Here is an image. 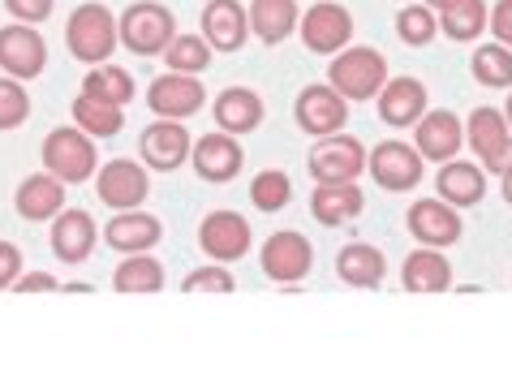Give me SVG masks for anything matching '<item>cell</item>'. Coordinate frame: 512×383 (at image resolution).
Instances as JSON below:
<instances>
[{
	"label": "cell",
	"mask_w": 512,
	"mask_h": 383,
	"mask_svg": "<svg viewBox=\"0 0 512 383\" xmlns=\"http://www.w3.org/2000/svg\"><path fill=\"white\" fill-rule=\"evenodd\" d=\"M211 112H216V125L229 134H250L263 125V95L250 91V87H229L220 91V99L211 104Z\"/></svg>",
	"instance_id": "25"
},
{
	"label": "cell",
	"mask_w": 512,
	"mask_h": 383,
	"mask_svg": "<svg viewBox=\"0 0 512 383\" xmlns=\"http://www.w3.org/2000/svg\"><path fill=\"white\" fill-rule=\"evenodd\" d=\"M504 117H508V125H512V95H508V108H504Z\"/></svg>",
	"instance_id": "46"
},
{
	"label": "cell",
	"mask_w": 512,
	"mask_h": 383,
	"mask_svg": "<svg viewBox=\"0 0 512 383\" xmlns=\"http://www.w3.org/2000/svg\"><path fill=\"white\" fill-rule=\"evenodd\" d=\"M117 26H121V44L138 56H164V48L177 39V18L160 0H134L117 18Z\"/></svg>",
	"instance_id": "1"
},
{
	"label": "cell",
	"mask_w": 512,
	"mask_h": 383,
	"mask_svg": "<svg viewBox=\"0 0 512 383\" xmlns=\"http://www.w3.org/2000/svg\"><path fill=\"white\" fill-rule=\"evenodd\" d=\"M297 31H302V44L310 52H340L353 39V18L345 5H336V0H319V5L306 9V18L297 22Z\"/></svg>",
	"instance_id": "12"
},
{
	"label": "cell",
	"mask_w": 512,
	"mask_h": 383,
	"mask_svg": "<svg viewBox=\"0 0 512 383\" xmlns=\"http://www.w3.org/2000/svg\"><path fill=\"white\" fill-rule=\"evenodd\" d=\"M297 125L315 138H327V134H340V125L349 121V99L340 95L332 82L327 87H306L297 95Z\"/></svg>",
	"instance_id": "14"
},
{
	"label": "cell",
	"mask_w": 512,
	"mask_h": 383,
	"mask_svg": "<svg viewBox=\"0 0 512 383\" xmlns=\"http://www.w3.org/2000/svg\"><path fill=\"white\" fill-rule=\"evenodd\" d=\"M327 82H332L345 99H353V104L379 99L383 82H388V61H383V52H375V48H349V52L332 56Z\"/></svg>",
	"instance_id": "3"
},
{
	"label": "cell",
	"mask_w": 512,
	"mask_h": 383,
	"mask_svg": "<svg viewBox=\"0 0 512 383\" xmlns=\"http://www.w3.org/2000/svg\"><path fill=\"white\" fill-rule=\"evenodd\" d=\"M31 117V95H26L22 78H0V130H18Z\"/></svg>",
	"instance_id": "38"
},
{
	"label": "cell",
	"mask_w": 512,
	"mask_h": 383,
	"mask_svg": "<svg viewBox=\"0 0 512 383\" xmlns=\"http://www.w3.org/2000/svg\"><path fill=\"white\" fill-rule=\"evenodd\" d=\"M362 207H366V198L353 181H319L315 194H310V211H315V220L327 224V229L362 216Z\"/></svg>",
	"instance_id": "24"
},
{
	"label": "cell",
	"mask_w": 512,
	"mask_h": 383,
	"mask_svg": "<svg viewBox=\"0 0 512 383\" xmlns=\"http://www.w3.org/2000/svg\"><path fill=\"white\" fill-rule=\"evenodd\" d=\"M194 160V173L203 181H233L241 173V164H246V151H241V143L229 134V130H216V134H203L190 151Z\"/></svg>",
	"instance_id": "17"
},
{
	"label": "cell",
	"mask_w": 512,
	"mask_h": 383,
	"mask_svg": "<svg viewBox=\"0 0 512 383\" xmlns=\"http://www.w3.org/2000/svg\"><path fill=\"white\" fill-rule=\"evenodd\" d=\"M95 220L82 207H61L52 216V250L61 263H87L95 250Z\"/></svg>",
	"instance_id": "18"
},
{
	"label": "cell",
	"mask_w": 512,
	"mask_h": 383,
	"mask_svg": "<svg viewBox=\"0 0 512 383\" xmlns=\"http://www.w3.org/2000/svg\"><path fill=\"white\" fill-rule=\"evenodd\" d=\"M474 78L482 87H495V91L512 87V48H504L500 39H495V44H482L474 52Z\"/></svg>",
	"instance_id": "34"
},
{
	"label": "cell",
	"mask_w": 512,
	"mask_h": 383,
	"mask_svg": "<svg viewBox=\"0 0 512 383\" xmlns=\"http://www.w3.org/2000/svg\"><path fill=\"white\" fill-rule=\"evenodd\" d=\"M409 233H414L422 246H435V250H444V246H457L461 241V216H457V207L444 203V198H418L414 207H409Z\"/></svg>",
	"instance_id": "16"
},
{
	"label": "cell",
	"mask_w": 512,
	"mask_h": 383,
	"mask_svg": "<svg viewBox=\"0 0 512 383\" xmlns=\"http://www.w3.org/2000/svg\"><path fill=\"white\" fill-rule=\"evenodd\" d=\"M302 13H297V0H250V31L263 39V44H284Z\"/></svg>",
	"instance_id": "28"
},
{
	"label": "cell",
	"mask_w": 512,
	"mask_h": 383,
	"mask_svg": "<svg viewBox=\"0 0 512 383\" xmlns=\"http://www.w3.org/2000/svg\"><path fill=\"white\" fill-rule=\"evenodd\" d=\"M48 65V44L31 22L0 26V69L13 78H39Z\"/></svg>",
	"instance_id": "10"
},
{
	"label": "cell",
	"mask_w": 512,
	"mask_h": 383,
	"mask_svg": "<svg viewBox=\"0 0 512 383\" xmlns=\"http://www.w3.org/2000/svg\"><path fill=\"white\" fill-rule=\"evenodd\" d=\"M112 289L117 293H160L164 289V263L151 259V250L125 254L121 267L112 272Z\"/></svg>",
	"instance_id": "30"
},
{
	"label": "cell",
	"mask_w": 512,
	"mask_h": 383,
	"mask_svg": "<svg viewBox=\"0 0 512 383\" xmlns=\"http://www.w3.org/2000/svg\"><path fill=\"white\" fill-rule=\"evenodd\" d=\"M95 138L82 125H61L44 138V168L52 177H61L65 186H78L95 173Z\"/></svg>",
	"instance_id": "4"
},
{
	"label": "cell",
	"mask_w": 512,
	"mask_h": 383,
	"mask_svg": "<svg viewBox=\"0 0 512 383\" xmlns=\"http://www.w3.org/2000/svg\"><path fill=\"white\" fill-rule=\"evenodd\" d=\"M426 112V87L418 78H388L379 91V117L392 130H409Z\"/></svg>",
	"instance_id": "22"
},
{
	"label": "cell",
	"mask_w": 512,
	"mask_h": 383,
	"mask_svg": "<svg viewBox=\"0 0 512 383\" xmlns=\"http://www.w3.org/2000/svg\"><path fill=\"white\" fill-rule=\"evenodd\" d=\"M5 9L13 13L18 22H44V18H52V0H5Z\"/></svg>",
	"instance_id": "41"
},
{
	"label": "cell",
	"mask_w": 512,
	"mask_h": 383,
	"mask_svg": "<svg viewBox=\"0 0 512 383\" xmlns=\"http://www.w3.org/2000/svg\"><path fill=\"white\" fill-rule=\"evenodd\" d=\"M435 190L452 207H478L487 198V168H478L469 160H448V164H439Z\"/></svg>",
	"instance_id": "23"
},
{
	"label": "cell",
	"mask_w": 512,
	"mask_h": 383,
	"mask_svg": "<svg viewBox=\"0 0 512 383\" xmlns=\"http://www.w3.org/2000/svg\"><path fill=\"white\" fill-rule=\"evenodd\" d=\"M65 39H69V52H74L78 61L104 65L121 44V26L104 5L91 0V5L74 9V18H69V26H65Z\"/></svg>",
	"instance_id": "2"
},
{
	"label": "cell",
	"mask_w": 512,
	"mask_h": 383,
	"mask_svg": "<svg viewBox=\"0 0 512 383\" xmlns=\"http://www.w3.org/2000/svg\"><path fill=\"white\" fill-rule=\"evenodd\" d=\"M190 151H194V143H190L186 125L168 121V117L151 121L138 138V155L147 160V168H155V173H173V168H181L190 160Z\"/></svg>",
	"instance_id": "13"
},
{
	"label": "cell",
	"mask_w": 512,
	"mask_h": 383,
	"mask_svg": "<svg viewBox=\"0 0 512 383\" xmlns=\"http://www.w3.org/2000/svg\"><path fill=\"white\" fill-rule=\"evenodd\" d=\"M504 203L512 207V168H508V173H504Z\"/></svg>",
	"instance_id": "44"
},
{
	"label": "cell",
	"mask_w": 512,
	"mask_h": 383,
	"mask_svg": "<svg viewBox=\"0 0 512 383\" xmlns=\"http://www.w3.org/2000/svg\"><path fill=\"white\" fill-rule=\"evenodd\" d=\"M426 5H431V9H439V13H444V9H452V5H457V0H426Z\"/></svg>",
	"instance_id": "45"
},
{
	"label": "cell",
	"mask_w": 512,
	"mask_h": 383,
	"mask_svg": "<svg viewBox=\"0 0 512 383\" xmlns=\"http://www.w3.org/2000/svg\"><path fill=\"white\" fill-rule=\"evenodd\" d=\"M61 285H56V276L48 272H31V276H18V285H13V293H56Z\"/></svg>",
	"instance_id": "43"
},
{
	"label": "cell",
	"mask_w": 512,
	"mask_h": 383,
	"mask_svg": "<svg viewBox=\"0 0 512 383\" xmlns=\"http://www.w3.org/2000/svg\"><path fill=\"white\" fill-rule=\"evenodd\" d=\"M491 31H495V39H500L504 48H512V0H495V9H491Z\"/></svg>",
	"instance_id": "42"
},
{
	"label": "cell",
	"mask_w": 512,
	"mask_h": 383,
	"mask_svg": "<svg viewBox=\"0 0 512 383\" xmlns=\"http://www.w3.org/2000/svg\"><path fill=\"white\" fill-rule=\"evenodd\" d=\"M181 289H186V293H233L237 280L229 272V263H211V267H198V272H190L186 280H181Z\"/></svg>",
	"instance_id": "39"
},
{
	"label": "cell",
	"mask_w": 512,
	"mask_h": 383,
	"mask_svg": "<svg viewBox=\"0 0 512 383\" xmlns=\"http://www.w3.org/2000/svg\"><path fill=\"white\" fill-rule=\"evenodd\" d=\"M147 104H151L155 117L186 121V117H194V112H203L207 91H203V82H198L194 74H177V69H168V74H160L147 87Z\"/></svg>",
	"instance_id": "8"
},
{
	"label": "cell",
	"mask_w": 512,
	"mask_h": 383,
	"mask_svg": "<svg viewBox=\"0 0 512 383\" xmlns=\"http://www.w3.org/2000/svg\"><path fill=\"white\" fill-rule=\"evenodd\" d=\"M250 241H254L250 224H246V216H237V211H211V216H203V224H198V246H203L211 263L246 259Z\"/></svg>",
	"instance_id": "9"
},
{
	"label": "cell",
	"mask_w": 512,
	"mask_h": 383,
	"mask_svg": "<svg viewBox=\"0 0 512 383\" xmlns=\"http://www.w3.org/2000/svg\"><path fill=\"white\" fill-rule=\"evenodd\" d=\"M250 198H254V207L259 211H284L289 207V198H293V181H289V173H280V168H263L259 177L250 181Z\"/></svg>",
	"instance_id": "36"
},
{
	"label": "cell",
	"mask_w": 512,
	"mask_h": 383,
	"mask_svg": "<svg viewBox=\"0 0 512 383\" xmlns=\"http://www.w3.org/2000/svg\"><path fill=\"white\" fill-rule=\"evenodd\" d=\"M383 272H388V263H383V254L375 246H366V241H349V246L336 254V276L353 289H375Z\"/></svg>",
	"instance_id": "29"
},
{
	"label": "cell",
	"mask_w": 512,
	"mask_h": 383,
	"mask_svg": "<svg viewBox=\"0 0 512 383\" xmlns=\"http://www.w3.org/2000/svg\"><path fill=\"white\" fill-rule=\"evenodd\" d=\"M74 125H82L91 138H112V134H121L125 117H121V104H108V99L82 91L74 99Z\"/></svg>",
	"instance_id": "32"
},
{
	"label": "cell",
	"mask_w": 512,
	"mask_h": 383,
	"mask_svg": "<svg viewBox=\"0 0 512 383\" xmlns=\"http://www.w3.org/2000/svg\"><path fill=\"white\" fill-rule=\"evenodd\" d=\"M401 280L409 293H448L452 289V263L435 246H422L405 259Z\"/></svg>",
	"instance_id": "27"
},
{
	"label": "cell",
	"mask_w": 512,
	"mask_h": 383,
	"mask_svg": "<svg viewBox=\"0 0 512 383\" xmlns=\"http://www.w3.org/2000/svg\"><path fill=\"white\" fill-rule=\"evenodd\" d=\"M465 143L474 147L482 168L495 177H504L512 168V125L500 108H474L465 125Z\"/></svg>",
	"instance_id": "5"
},
{
	"label": "cell",
	"mask_w": 512,
	"mask_h": 383,
	"mask_svg": "<svg viewBox=\"0 0 512 383\" xmlns=\"http://www.w3.org/2000/svg\"><path fill=\"white\" fill-rule=\"evenodd\" d=\"M164 61H168V69H177V74H203L211 65L207 35H177L173 44L164 48Z\"/></svg>",
	"instance_id": "35"
},
{
	"label": "cell",
	"mask_w": 512,
	"mask_h": 383,
	"mask_svg": "<svg viewBox=\"0 0 512 383\" xmlns=\"http://www.w3.org/2000/svg\"><path fill=\"white\" fill-rule=\"evenodd\" d=\"M22 276V250L13 241H0V289H13Z\"/></svg>",
	"instance_id": "40"
},
{
	"label": "cell",
	"mask_w": 512,
	"mask_h": 383,
	"mask_svg": "<svg viewBox=\"0 0 512 383\" xmlns=\"http://www.w3.org/2000/svg\"><path fill=\"white\" fill-rule=\"evenodd\" d=\"M82 91L87 95H99V99H108V104H130L134 99V78L125 74L121 65H91V74L82 78Z\"/></svg>",
	"instance_id": "33"
},
{
	"label": "cell",
	"mask_w": 512,
	"mask_h": 383,
	"mask_svg": "<svg viewBox=\"0 0 512 383\" xmlns=\"http://www.w3.org/2000/svg\"><path fill=\"white\" fill-rule=\"evenodd\" d=\"M95 194H99V203H108L112 211H130L151 194L147 168L134 164V160H108L104 168H99Z\"/></svg>",
	"instance_id": "15"
},
{
	"label": "cell",
	"mask_w": 512,
	"mask_h": 383,
	"mask_svg": "<svg viewBox=\"0 0 512 383\" xmlns=\"http://www.w3.org/2000/svg\"><path fill=\"white\" fill-rule=\"evenodd\" d=\"M203 35L216 52H237L250 35V9L237 0H207L203 9Z\"/></svg>",
	"instance_id": "20"
},
{
	"label": "cell",
	"mask_w": 512,
	"mask_h": 383,
	"mask_svg": "<svg viewBox=\"0 0 512 383\" xmlns=\"http://www.w3.org/2000/svg\"><path fill=\"white\" fill-rule=\"evenodd\" d=\"M422 164H426V155L418 147L401 143V138H388V143H379L371 151V160H366V168L375 173V186L392 190V194L414 190L418 181H422Z\"/></svg>",
	"instance_id": "6"
},
{
	"label": "cell",
	"mask_w": 512,
	"mask_h": 383,
	"mask_svg": "<svg viewBox=\"0 0 512 383\" xmlns=\"http://www.w3.org/2000/svg\"><path fill=\"white\" fill-rule=\"evenodd\" d=\"M396 35H401L405 44H414V48H426L439 35L435 9L431 5H409V9H401V13H396Z\"/></svg>",
	"instance_id": "37"
},
{
	"label": "cell",
	"mask_w": 512,
	"mask_h": 383,
	"mask_svg": "<svg viewBox=\"0 0 512 383\" xmlns=\"http://www.w3.org/2000/svg\"><path fill=\"white\" fill-rule=\"evenodd\" d=\"M310 267H315V250L302 233L280 229L263 241V276L276 285H297L302 276H310Z\"/></svg>",
	"instance_id": "7"
},
{
	"label": "cell",
	"mask_w": 512,
	"mask_h": 383,
	"mask_svg": "<svg viewBox=\"0 0 512 383\" xmlns=\"http://www.w3.org/2000/svg\"><path fill=\"white\" fill-rule=\"evenodd\" d=\"M160 237H164V224L155 220V216H147V211H138V207H130V211H117L108 224H104V241L117 254H138V250H155L160 246Z\"/></svg>",
	"instance_id": "21"
},
{
	"label": "cell",
	"mask_w": 512,
	"mask_h": 383,
	"mask_svg": "<svg viewBox=\"0 0 512 383\" xmlns=\"http://www.w3.org/2000/svg\"><path fill=\"white\" fill-rule=\"evenodd\" d=\"M439 26H444V35L457 39V44H474L491 26V9H487V0H457L452 9L439 13Z\"/></svg>",
	"instance_id": "31"
},
{
	"label": "cell",
	"mask_w": 512,
	"mask_h": 383,
	"mask_svg": "<svg viewBox=\"0 0 512 383\" xmlns=\"http://www.w3.org/2000/svg\"><path fill=\"white\" fill-rule=\"evenodd\" d=\"M22 220H52L56 211L65 207V181L52 173H31L18 186V198H13Z\"/></svg>",
	"instance_id": "26"
},
{
	"label": "cell",
	"mask_w": 512,
	"mask_h": 383,
	"mask_svg": "<svg viewBox=\"0 0 512 383\" xmlns=\"http://www.w3.org/2000/svg\"><path fill=\"white\" fill-rule=\"evenodd\" d=\"M366 168V147L353 134H327L310 151V177L315 181H358Z\"/></svg>",
	"instance_id": "11"
},
{
	"label": "cell",
	"mask_w": 512,
	"mask_h": 383,
	"mask_svg": "<svg viewBox=\"0 0 512 383\" xmlns=\"http://www.w3.org/2000/svg\"><path fill=\"white\" fill-rule=\"evenodd\" d=\"M414 147L426 155V160H457V151L465 147V125L452 117L448 108H435V112H422V121L414 125Z\"/></svg>",
	"instance_id": "19"
}]
</instances>
